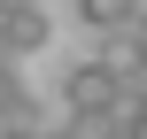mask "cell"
Segmentation results:
<instances>
[{"label": "cell", "mask_w": 147, "mask_h": 139, "mask_svg": "<svg viewBox=\"0 0 147 139\" xmlns=\"http://www.w3.org/2000/svg\"><path fill=\"white\" fill-rule=\"evenodd\" d=\"M62 108L78 116V124H101V116H116V70L93 54V62H70V77H62Z\"/></svg>", "instance_id": "1"}, {"label": "cell", "mask_w": 147, "mask_h": 139, "mask_svg": "<svg viewBox=\"0 0 147 139\" xmlns=\"http://www.w3.org/2000/svg\"><path fill=\"white\" fill-rule=\"evenodd\" d=\"M101 62L116 70V101L147 116V46H140V39H109V46H101Z\"/></svg>", "instance_id": "2"}, {"label": "cell", "mask_w": 147, "mask_h": 139, "mask_svg": "<svg viewBox=\"0 0 147 139\" xmlns=\"http://www.w3.org/2000/svg\"><path fill=\"white\" fill-rule=\"evenodd\" d=\"M93 139H147V116L116 101V116H101V124H93Z\"/></svg>", "instance_id": "3"}, {"label": "cell", "mask_w": 147, "mask_h": 139, "mask_svg": "<svg viewBox=\"0 0 147 139\" xmlns=\"http://www.w3.org/2000/svg\"><path fill=\"white\" fill-rule=\"evenodd\" d=\"M78 15H85L93 31H109V39H124V0H78Z\"/></svg>", "instance_id": "4"}, {"label": "cell", "mask_w": 147, "mask_h": 139, "mask_svg": "<svg viewBox=\"0 0 147 139\" xmlns=\"http://www.w3.org/2000/svg\"><path fill=\"white\" fill-rule=\"evenodd\" d=\"M16 62H23V54H16V31L0 23V70H16Z\"/></svg>", "instance_id": "5"}]
</instances>
